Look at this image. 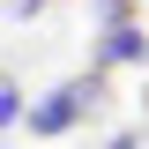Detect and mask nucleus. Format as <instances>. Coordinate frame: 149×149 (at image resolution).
Returning <instances> with one entry per match:
<instances>
[{"mask_svg":"<svg viewBox=\"0 0 149 149\" xmlns=\"http://www.w3.org/2000/svg\"><path fill=\"white\" fill-rule=\"evenodd\" d=\"M134 60H149V37L134 30V22H112V37H104V67H134Z\"/></svg>","mask_w":149,"mask_h":149,"instance_id":"f03ea898","label":"nucleus"},{"mask_svg":"<svg viewBox=\"0 0 149 149\" xmlns=\"http://www.w3.org/2000/svg\"><path fill=\"white\" fill-rule=\"evenodd\" d=\"M97 97H104V82H97V74H82V82H60V90L30 112V134H67L82 112H97Z\"/></svg>","mask_w":149,"mask_h":149,"instance_id":"f257e3e1","label":"nucleus"},{"mask_svg":"<svg viewBox=\"0 0 149 149\" xmlns=\"http://www.w3.org/2000/svg\"><path fill=\"white\" fill-rule=\"evenodd\" d=\"M104 149H134V134H112V142H104Z\"/></svg>","mask_w":149,"mask_h":149,"instance_id":"7ed1b4c3","label":"nucleus"},{"mask_svg":"<svg viewBox=\"0 0 149 149\" xmlns=\"http://www.w3.org/2000/svg\"><path fill=\"white\" fill-rule=\"evenodd\" d=\"M22 8H37V0H22Z\"/></svg>","mask_w":149,"mask_h":149,"instance_id":"20e7f679","label":"nucleus"}]
</instances>
